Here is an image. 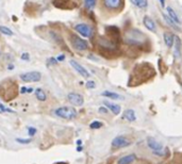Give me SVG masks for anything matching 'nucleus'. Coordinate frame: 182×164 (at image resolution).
<instances>
[{"label": "nucleus", "mask_w": 182, "mask_h": 164, "mask_svg": "<svg viewBox=\"0 0 182 164\" xmlns=\"http://www.w3.org/2000/svg\"><path fill=\"white\" fill-rule=\"evenodd\" d=\"M16 142L19 144H30L32 142L31 139H21V138H17L16 139Z\"/></svg>", "instance_id": "obj_24"}, {"label": "nucleus", "mask_w": 182, "mask_h": 164, "mask_svg": "<svg viewBox=\"0 0 182 164\" xmlns=\"http://www.w3.org/2000/svg\"><path fill=\"white\" fill-rule=\"evenodd\" d=\"M29 92V88H26V87H22L20 88V93L21 94H25V93H28Z\"/></svg>", "instance_id": "obj_31"}, {"label": "nucleus", "mask_w": 182, "mask_h": 164, "mask_svg": "<svg viewBox=\"0 0 182 164\" xmlns=\"http://www.w3.org/2000/svg\"><path fill=\"white\" fill-rule=\"evenodd\" d=\"M162 17H163V19L165 21H166V24L168 25L169 27H172L173 29H177V30H180V27L179 26H177V25H176L175 23H173V21L172 20V19H170L168 16L166 15V14H164V13H162Z\"/></svg>", "instance_id": "obj_20"}, {"label": "nucleus", "mask_w": 182, "mask_h": 164, "mask_svg": "<svg viewBox=\"0 0 182 164\" xmlns=\"http://www.w3.org/2000/svg\"><path fill=\"white\" fill-rule=\"evenodd\" d=\"M0 113H1V111H0Z\"/></svg>", "instance_id": "obj_37"}, {"label": "nucleus", "mask_w": 182, "mask_h": 164, "mask_svg": "<svg viewBox=\"0 0 182 164\" xmlns=\"http://www.w3.org/2000/svg\"><path fill=\"white\" fill-rule=\"evenodd\" d=\"M14 68V66H13V64H10L9 66H8V69H13Z\"/></svg>", "instance_id": "obj_36"}, {"label": "nucleus", "mask_w": 182, "mask_h": 164, "mask_svg": "<svg viewBox=\"0 0 182 164\" xmlns=\"http://www.w3.org/2000/svg\"><path fill=\"white\" fill-rule=\"evenodd\" d=\"M34 94H35V97H36V99H37V100L46 101L47 95H46V93H45V91L43 90V88H35V90H34Z\"/></svg>", "instance_id": "obj_16"}, {"label": "nucleus", "mask_w": 182, "mask_h": 164, "mask_svg": "<svg viewBox=\"0 0 182 164\" xmlns=\"http://www.w3.org/2000/svg\"><path fill=\"white\" fill-rule=\"evenodd\" d=\"M108 109L105 107H100L99 109H98V112L99 113H101V114H107L108 113Z\"/></svg>", "instance_id": "obj_29"}, {"label": "nucleus", "mask_w": 182, "mask_h": 164, "mask_svg": "<svg viewBox=\"0 0 182 164\" xmlns=\"http://www.w3.org/2000/svg\"><path fill=\"white\" fill-rule=\"evenodd\" d=\"M131 145V141L126 137V135H117L116 138L113 139L112 141V147L113 148H125Z\"/></svg>", "instance_id": "obj_5"}, {"label": "nucleus", "mask_w": 182, "mask_h": 164, "mask_svg": "<svg viewBox=\"0 0 182 164\" xmlns=\"http://www.w3.org/2000/svg\"><path fill=\"white\" fill-rule=\"evenodd\" d=\"M163 38H164L165 45L168 47V48H172L173 46V35L170 34V33H164Z\"/></svg>", "instance_id": "obj_18"}, {"label": "nucleus", "mask_w": 182, "mask_h": 164, "mask_svg": "<svg viewBox=\"0 0 182 164\" xmlns=\"http://www.w3.org/2000/svg\"><path fill=\"white\" fill-rule=\"evenodd\" d=\"M71 44L72 48H75L78 51H85L88 49V43L85 40L78 37L77 34L71 35Z\"/></svg>", "instance_id": "obj_3"}, {"label": "nucleus", "mask_w": 182, "mask_h": 164, "mask_svg": "<svg viewBox=\"0 0 182 164\" xmlns=\"http://www.w3.org/2000/svg\"><path fill=\"white\" fill-rule=\"evenodd\" d=\"M77 151H78V152L82 151V146H78V147H77Z\"/></svg>", "instance_id": "obj_34"}, {"label": "nucleus", "mask_w": 182, "mask_h": 164, "mask_svg": "<svg viewBox=\"0 0 182 164\" xmlns=\"http://www.w3.org/2000/svg\"><path fill=\"white\" fill-rule=\"evenodd\" d=\"M77 145H78V146H81V145H82V141H81V140H78V141H77Z\"/></svg>", "instance_id": "obj_35"}, {"label": "nucleus", "mask_w": 182, "mask_h": 164, "mask_svg": "<svg viewBox=\"0 0 182 164\" xmlns=\"http://www.w3.org/2000/svg\"><path fill=\"white\" fill-rule=\"evenodd\" d=\"M103 105H105V107L107 108L108 110H110L111 112L114 114V115H118V114L120 113V111H122V108H120V105L114 104V102L105 100V101H103Z\"/></svg>", "instance_id": "obj_11"}, {"label": "nucleus", "mask_w": 182, "mask_h": 164, "mask_svg": "<svg viewBox=\"0 0 182 164\" xmlns=\"http://www.w3.org/2000/svg\"><path fill=\"white\" fill-rule=\"evenodd\" d=\"M85 87L88 88H94L95 87H96V83H95L94 81H92V80H89V81L85 83Z\"/></svg>", "instance_id": "obj_27"}, {"label": "nucleus", "mask_w": 182, "mask_h": 164, "mask_svg": "<svg viewBox=\"0 0 182 164\" xmlns=\"http://www.w3.org/2000/svg\"><path fill=\"white\" fill-rule=\"evenodd\" d=\"M173 44H175V47H173V55H175L176 59H180L181 58V40L178 35H173Z\"/></svg>", "instance_id": "obj_10"}, {"label": "nucleus", "mask_w": 182, "mask_h": 164, "mask_svg": "<svg viewBox=\"0 0 182 164\" xmlns=\"http://www.w3.org/2000/svg\"><path fill=\"white\" fill-rule=\"evenodd\" d=\"M103 5L110 11H117L122 7V0H103Z\"/></svg>", "instance_id": "obj_9"}, {"label": "nucleus", "mask_w": 182, "mask_h": 164, "mask_svg": "<svg viewBox=\"0 0 182 164\" xmlns=\"http://www.w3.org/2000/svg\"><path fill=\"white\" fill-rule=\"evenodd\" d=\"M0 33L7 35V37H12V35L14 34L12 30H11L10 28L5 27V26H0Z\"/></svg>", "instance_id": "obj_21"}, {"label": "nucleus", "mask_w": 182, "mask_h": 164, "mask_svg": "<svg viewBox=\"0 0 182 164\" xmlns=\"http://www.w3.org/2000/svg\"><path fill=\"white\" fill-rule=\"evenodd\" d=\"M21 60H24V61H29V60H30V54H28V52H24V54H21Z\"/></svg>", "instance_id": "obj_28"}, {"label": "nucleus", "mask_w": 182, "mask_h": 164, "mask_svg": "<svg viewBox=\"0 0 182 164\" xmlns=\"http://www.w3.org/2000/svg\"><path fill=\"white\" fill-rule=\"evenodd\" d=\"M0 111L1 112H9V113H14V111L13 110H11V109H9V108H7V107H4L3 105L0 102Z\"/></svg>", "instance_id": "obj_26"}, {"label": "nucleus", "mask_w": 182, "mask_h": 164, "mask_svg": "<svg viewBox=\"0 0 182 164\" xmlns=\"http://www.w3.org/2000/svg\"><path fill=\"white\" fill-rule=\"evenodd\" d=\"M130 1L133 5L139 8V9H146V8L148 7L147 0H130Z\"/></svg>", "instance_id": "obj_19"}, {"label": "nucleus", "mask_w": 182, "mask_h": 164, "mask_svg": "<svg viewBox=\"0 0 182 164\" xmlns=\"http://www.w3.org/2000/svg\"><path fill=\"white\" fill-rule=\"evenodd\" d=\"M147 146L151 149L153 155L159 156V157H164V156H166L167 154V148H165V147L162 145V143L156 141V139L152 137L147 138Z\"/></svg>", "instance_id": "obj_1"}, {"label": "nucleus", "mask_w": 182, "mask_h": 164, "mask_svg": "<svg viewBox=\"0 0 182 164\" xmlns=\"http://www.w3.org/2000/svg\"><path fill=\"white\" fill-rule=\"evenodd\" d=\"M101 96L107 97V98L110 99H115V100H118V99H122V97L117 93H114V92H110V91H105L101 93Z\"/></svg>", "instance_id": "obj_17"}, {"label": "nucleus", "mask_w": 182, "mask_h": 164, "mask_svg": "<svg viewBox=\"0 0 182 164\" xmlns=\"http://www.w3.org/2000/svg\"><path fill=\"white\" fill-rule=\"evenodd\" d=\"M67 99L72 105H76V107H81L84 104V98L79 93H69L67 95Z\"/></svg>", "instance_id": "obj_7"}, {"label": "nucleus", "mask_w": 182, "mask_h": 164, "mask_svg": "<svg viewBox=\"0 0 182 164\" xmlns=\"http://www.w3.org/2000/svg\"><path fill=\"white\" fill-rule=\"evenodd\" d=\"M84 1V5L88 10H92L96 5V0H83Z\"/></svg>", "instance_id": "obj_22"}, {"label": "nucleus", "mask_w": 182, "mask_h": 164, "mask_svg": "<svg viewBox=\"0 0 182 164\" xmlns=\"http://www.w3.org/2000/svg\"><path fill=\"white\" fill-rule=\"evenodd\" d=\"M166 12H167V14L166 15L168 16V17L172 19V20L175 23L177 26H179L180 27V25H181V19H180V17L178 16V14L175 12V10L173 9H172L170 7H166Z\"/></svg>", "instance_id": "obj_12"}, {"label": "nucleus", "mask_w": 182, "mask_h": 164, "mask_svg": "<svg viewBox=\"0 0 182 164\" xmlns=\"http://www.w3.org/2000/svg\"><path fill=\"white\" fill-rule=\"evenodd\" d=\"M19 78L24 82H38L42 79V75L38 71H29V73L21 74Z\"/></svg>", "instance_id": "obj_6"}, {"label": "nucleus", "mask_w": 182, "mask_h": 164, "mask_svg": "<svg viewBox=\"0 0 182 164\" xmlns=\"http://www.w3.org/2000/svg\"><path fill=\"white\" fill-rule=\"evenodd\" d=\"M54 114L58 117L63 118V119H68V121L75 119L78 115L76 109L71 107H60L54 110Z\"/></svg>", "instance_id": "obj_2"}, {"label": "nucleus", "mask_w": 182, "mask_h": 164, "mask_svg": "<svg viewBox=\"0 0 182 164\" xmlns=\"http://www.w3.org/2000/svg\"><path fill=\"white\" fill-rule=\"evenodd\" d=\"M136 159V156L135 155H127L125 157L120 158V159L117 161V164H131L133 163Z\"/></svg>", "instance_id": "obj_15"}, {"label": "nucleus", "mask_w": 182, "mask_h": 164, "mask_svg": "<svg viewBox=\"0 0 182 164\" xmlns=\"http://www.w3.org/2000/svg\"><path fill=\"white\" fill-rule=\"evenodd\" d=\"M75 30L77 31L81 37H86V38H89L93 37V28H92L88 24H78L75 26Z\"/></svg>", "instance_id": "obj_4"}, {"label": "nucleus", "mask_w": 182, "mask_h": 164, "mask_svg": "<svg viewBox=\"0 0 182 164\" xmlns=\"http://www.w3.org/2000/svg\"><path fill=\"white\" fill-rule=\"evenodd\" d=\"M160 3L162 5V8H165V0H160Z\"/></svg>", "instance_id": "obj_33"}, {"label": "nucleus", "mask_w": 182, "mask_h": 164, "mask_svg": "<svg viewBox=\"0 0 182 164\" xmlns=\"http://www.w3.org/2000/svg\"><path fill=\"white\" fill-rule=\"evenodd\" d=\"M102 126H103V123H101V122L94 121V122H92L91 125H89V128H91V129H100Z\"/></svg>", "instance_id": "obj_23"}, {"label": "nucleus", "mask_w": 182, "mask_h": 164, "mask_svg": "<svg viewBox=\"0 0 182 164\" xmlns=\"http://www.w3.org/2000/svg\"><path fill=\"white\" fill-rule=\"evenodd\" d=\"M143 24H144L146 29H148L149 31H152V32L156 31V24L155 21L152 20V18H150L149 16H145V17L143 18Z\"/></svg>", "instance_id": "obj_13"}, {"label": "nucleus", "mask_w": 182, "mask_h": 164, "mask_svg": "<svg viewBox=\"0 0 182 164\" xmlns=\"http://www.w3.org/2000/svg\"><path fill=\"white\" fill-rule=\"evenodd\" d=\"M27 130H28V134H29V137H34V135L36 134V132H37L36 128H34V127H28Z\"/></svg>", "instance_id": "obj_25"}, {"label": "nucleus", "mask_w": 182, "mask_h": 164, "mask_svg": "<svg viewBox=\"0 0 182 164\" xmlns=\"http://www.w3.org/2000/svg\"><path fill=\"white\" fill-rule=\"evenodd\" d=\"M71 65L72 66V68L75 69L76 71H77L78 74L81 75L83 78H88L89 76H91V74L88 73V71L86 69L85 67H83L81 64H79L77 62V61H75V60H71Z\"/></svg>", "instance_id": "obj_8"}, {"label": "nucleus", "mask_w": 182, "mask_h": 164, "mask_svg": "<svg viewBox=\"0 0 182 164\" xmlns=\"http://www.w3.org/2000/svg\"><path fill=\"white\" fill-rule=\"evenodd\" d=\"M65 60V55L64 54H60V55H58V58H57V61H59V62H62V61Z\"/></svg>", "instance_id": "obj_30"}, {"label": "nucleus", "mask_w": 182, "mask_h": 164, "mask_svg": "<svg viewBox=\"0 0 182 164\" xmlns=\"http://www.w3.org/2000/svg\"><path fill=\"white\" fill-rule=\"evenodd\" d=\"M122 118H125L126 121L130 122V123H132V122H135L136 121V114L134 112V110L132 109H127L122 114Z\"/></svg>", "instance_id": "obj_14"}, {"label": "nucleus", "mask_w": 182, "mask_h": 164, "mask_svg": "<svg viewBox=\"0 0 182 164\" xmlns=\"http://www.w3.org/2000/svg\"><path fill=\"white\" fill-rule=\"evenodd\" d=\"M48 62H49V63H51V64H54V65H55L58 61H57V59H54V58H51V59H49V60H48Z\"/></svg>", "instance_id": "obj_32"}]
</instances>
